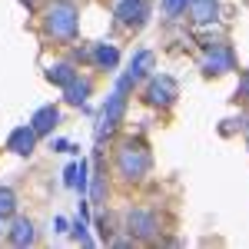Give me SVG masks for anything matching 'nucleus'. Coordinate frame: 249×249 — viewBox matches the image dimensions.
<instances>
[{
  "label": "nucleus",
  "instance_id": "9",
  "mask_svg": "<svg viewBox=\"0 0 249 249\" xmlns=\"http://www.w3.org/2000/svg\"><path fill=\"white\" fill-rule=\"evenodd\" d=\"M60 123V110L50 103V107H40L37 113L30 116V126H34V133L37 136H47V133H53V126Z\"/></svg>",
  "mask_w": 249,
  "mask_h": 249
},
{
  "label": "nucleus",
  "instance_id": "22",
  "mask_svg": "<svg viewBox=\"0 0 249 249\" xmlns=\"http://www.w3.org/2000/svg\"><path fill=\"white\" fill-rule=\"evenodd\" d=\"M53 226H57V232H67V230H70V223H67L63 216H57V219H53Z\"/></svg>",
  "mask_w": 249,
  "mask_h": 249
},
{
  "label": "nucleus",
  "instance_id": "12",
  "mask_svg": "<svg viewBox=\"0 0 249 249\" xmlns=\"http://www.w3.org/2000/svg\"><path fill=\"white\" fill-rule=\"evenodd\" d=\"M90 57L100 70H113L116 63H120V50H116L113 43H96L93 50H90Z\"/></svg>",
  "mask_w": 249,
  "mask_h": 249
},
{
  "label": "nucleus",
  "instance_id": "17",
  "mask_svg": "<svg viewBox=\"0 0 249 249\" xmlns=\"http://www.w3.org/2000/svg\"><path fill=\"white\" fill-rule=\"evenodd\" d=\"M90 199L93 203H103L107 199V186H103V173L96 170V176H93V190H90Z\"/></svg>",
  "mask_w": 249,
  "mask_h": 249
},
{
  "label": "nucleus",
  "instance_id": "21",
  "mask_svg": "<svg viewBox=\"0 0 249 249\" xmlns=\"http://www.w3.org/2000/svg\"><path fill=\"white\" fill-rule=\"evenodd\" d=\"M50 146H53L57 153H73V143H70V140H53Z\"/></svg>",
  "mask_w": 249,
  "mask_h": 249
},
{
  "label": "nucleus",
  "instance_id": "2",
  "mask_svg": "<svg viewBox=\"0 0 249 249\" xmlns=\"http://www.w3.org/2000/svg\"><path fill=\"white\" fill-rule=\"evenodd\" d=\"M150 153H146V146L143 143H133V140H126L120 150H116V170L123 179H143L146 173H150Z\"/></svg>",
  "mask_w": 249,
  "mask_h": 249
},
{
  "label": "nucleus",
  "instance_id": "10",
  "mask_svg": "<svg viewBox=\"0 0 249 249\" xmlns=\"http://www.w3.org/2000/svg\"><path fill=\"white\" fill-rule=\"evenodd\" d=\"M186 10H190L193 23H213V20L219 17V3L216 0H190Z\"/></svg>",
  "mask_w": 249,
  "mask_h": 249
},
{
  "label": "nucleus",
  "instance_id": "23",
  "mask_svg": "<svg viewBox=\"0 0 249 249\" xmlns=\"http://www.w3.org/2000/svg\"><path fill=\"white\" fill-rule=\"evenodd\" d=\"M23 3H27V7H37V3H40V0H23Z\"/></svg>",
  "mask_w": 249,
  "mask_h": 249
},
{
  "label": "nucleus",
  "instance_id": "15",
  "mask_svg": "<svg viewBox=\"0 0 249 249\" xmlns=\"http://www.w3.org/2000/svg\"><path fill=\"white\" fill-rule=\"evenodd\" d=\"M73 77H77V67H73V63H67V60H63V63H53V67L47 70V80H50V83H57V87H67Z\"/></svg>",
  "mask_w": 249,
  "mask_h": 249
},
{
  "label": "nucleus",
  "instance_id": "18",
  "mask_svg": "<svg viewBox=\"0 0 249 249\" xmlns=\"http://www.w3.org/2000/svg\"><path fill=\"white\" fill-rule=\"evenodd\" d=\"M186 3L190 0H163V10H166V17H179V14H186Z\"/></svg>",
  "mask_w": 249,
  "mask_h": 249
},
{
  "label": "nucleus",
  "instance_id": "20",
  "mask_svg": "<svg viewBox=\"0 0 249 249\" xmlns=\"http://www.w3.org/2000/svg\"><path fill=\"white\" fill-rule=\"evenodd\" d=\"M236 96H243V100H249V73H243V77H239V87H236Z\"/></svg>",
  "mask_w": 249,
  "mask_h": 249
},
{
  "label": "nucleus",
  "instance_id": "4",
  "mask_svg": "<svg viewBox=\"0 0 249 249\" xmlns=\"http://www.w3.org/2000/svg\"><path fill=\"white\" fill-rule=\"evenodd\" d=\"M176 96H179V87L170 73H160L146 83V103H153V107H170Z\"/></svg>",
  "mask_w": 249,
  "mask_h": 249
},
{
  "label": "nucleus",
  "instance_id": "7",
  "mask_svg": "<svg viewBox=\"0 0 249 249\" xmlns=\"http://www.w3.org/2000/svg\"><path fill=\"white\" fill-rule=\"evenodd\" d=\"M232 67H236V60H232V50L226 47V43H213L210 53H206V60H203V70H206L210 77H213V73L219 77V73H230Z\"/></svg>",
  "mask_w": 249,
  "mask_h": 249
},
{
  "label": "nucleus",
  "instance_id": "8",
  "mask_svg": "<svg viewBox=\"0 0 249 249\" xmlns=\"http://www.w3.org/2000/svg\"><path fill=\"white\" fill-rule=\"evenodd\" d=\"M7 150L17 156H30L37 150V133H34V126H17L14 133L7 136Z\"/></svg>",
  "mask_w": 249,
  "mask_h": 249
},
{
  "label": "nucleus",
  "instance_id": "14",
  "mask_svg": "<svg viewBox=\"0 0 249 249\" xmlns=\"http://www.w3.org/2000/svg\"><path fill=\"white\" fill-rule=\"evenodd\" d=\"M150 67H153V53H150V50H136V57L130 60V70H126V77L136 83V80H143L146 73H150Z\"/></svg>",
  "mask_w": 249,
  "mask_h": 249
},
{
  "label": "nucleus",
  "instance_id": "16",
  "mask_svg": "<svg viewBox=\"0 0 249 249\" xmlns=\"http://www.w3.org/2000/svg\"><path fill=\"white\" fill-rule=\"evenodd\" d=\"M14 213H17V193L10 186H0V219H7Z\"/></svg>",
  "mask_w": 249,
  "mask_h": 249
},
{
  "label": "nucleus",
  "instance_id": "11",
  "mask_svg": "<svg viewBox=\"0 0 249 249\" xmlns=\"http://www.w3.org/2000/svg\"><path fill=\"white\" fill-rule=\"evenodd\" d=\"M7 239L14 243V246H34V239H37V232H34V223L30 219H14V226L7 230Z\"/></svg>",
  "mask_w": 249,
  "mask_h": 249
},
{
  "label": "nucleus",
  "instance_id": "1",
  "mask_svg": "<svg viewBox=\"0 0 249 249\" xmlns=\"http://www.w3.org/2000/svg\"><path fill=\"white\" fill-rule=\"evenodd\" d=\"M43 27H47V34H50L53 40L70 43V40L77 37V7H73L70 0L50 3L47 14H43Z\"/></svg>",
  "mask_w": 249,
  "mask_h": 249
},
{
  "label": "nucleus",
  "instance_id": "3",
  "mask_svg": "<svg viewBox=\"0 0 249 249\" xmlns=\"http://www.w3.org/2000/svg\"><path fill=\"white\" fill-rule=\"evenodd\" d=\"M130 87H133V80H130V77H120L116 90L110 93V100L103 103V113H100V123H96V140L110 136V133L116 130V123L123 120V110H126V93H130Z\"/></svg>",
  "mask_w": 249,
  "mask_h": 249
},
{
  "label": "nucleus",
  "instance_id": "19",
  "mask_svg": "<svg viewBox=\"0 0 249 249\" xmlns=\"http://www.w3.org/2000/svg\"><path fill=\"white\" fill-rule=\"evenodd\" d=\"M77 170H80V163H70V166H67V173H63V176H67V179H63L67 186H77Z\"/></svg>",
  "mask_w": 249,
  "mask_h": 249
},
{
  "label": "nucleus",
  "instance_id": "6",
  "mask_svg": "<svg viewBox=\"0 0 249 249\" xmlns=\"http://www.w3.org/2000/svg\"><path fill=\"white\" fill-rule=\"evenodd\" d=\"M126 232L133 239H153L156 236V216L146 210H130L126 213Z\"/></svg>",
  "mask_w": 249,
  "mask_h": 249
},
{
  "label": "nucleus",
  "instance_id": "13",
  "mask_svg": "<svg viewBox=\"0 0 249 249\" xmlns=\"http://www.w3.org/2000/svg\"><path fill=\"white\" fill-rule=\"evenodd\" d=\"M87 96H90V80L73 77L70 83H67V87H63V100H67V103H73V107L87 103Z\"/></svg>",
  "mask_w": 249,
  "mask_h": 249
},
{
  "label": "nucleus",
  "instance_id": "5",
  "mask_svg": "<svg viewBox=\"0 0 249 249\" xmlns=\"http://www.w3.org/2000/svg\"><path fill=\"white\" fill-rule=\"evenodd\" d=\"M150 17V0H120L116 3V20L123 27H143Z\"/></svg>",
  "mask_w": 249,
  "mask_h": 249
}]
</instances>
